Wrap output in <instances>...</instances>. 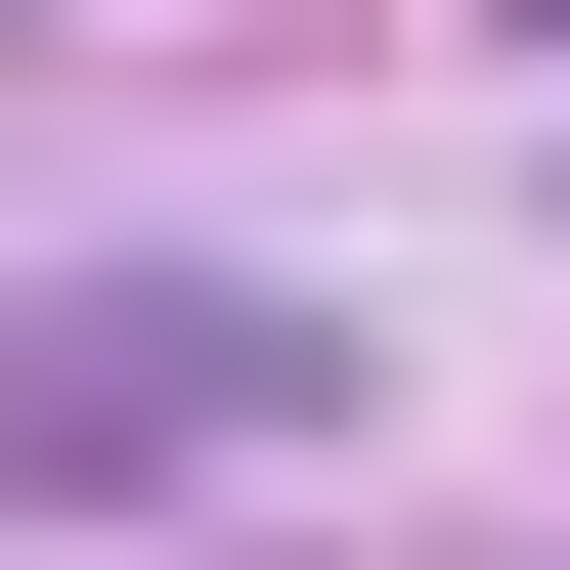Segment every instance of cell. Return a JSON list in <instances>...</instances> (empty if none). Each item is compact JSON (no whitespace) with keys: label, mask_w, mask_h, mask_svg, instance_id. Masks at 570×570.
I'll return each instance as SVG.
<instances>
[{"label":"cell","mask_w":570,"mask_h":570,"mask_svg":"<svg viewBox=\"0 0 570 570\" xmlns=\"http://www.w3.org/2000/svg\"><path fill=\"white\" fill-rule=\"evenodd\" d=\"M45 439H88V483H219V439H264V307H88Z\"/></svg>","instance_id":"cell-1"}]
</instances>
